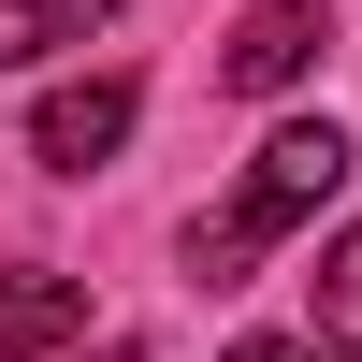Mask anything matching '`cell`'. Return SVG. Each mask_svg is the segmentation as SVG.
I'll use <instances>...</instances> for the list:
<instances>
[{
  "instance_id": "1",
  "label": "cell",
  "mask_w": 362,
  "mask_h": 362,
  "mask_svg": "<svg viewBox=\"0 0 362 362\" xmlns=\"http://www.w3.org/2000/svg\"><path fill=\"white\" fill-rule=\"evenodd\" d=\"M334 189H348V131H319V116H305V131H276V145L247 160V189L189 232V276H203V290H247V261L276 247L290 218H319Z\"/></svg>"
},
{
  "instance_id": "2",
  "label": "cell",
  "mask_w": 362,
  "mask_h": 362,
  "mask_svg": "<svg viewBox=\"0 0 362 362\" xmlns=\"http://www.w3.org/2000/svg\"><path fill=\"white\" fill-rule=\"evenodd\" d=\"M29 145H44L58 174H87V160H116V145H131V73H87V87H58V102L29 116Z\"/></svg>"
},
{
  "instance_id": "3",
  "label": "cell",
  "mask_w": 362,
  "mask_h": 362,
  "mask_svg": "<svg viewBox=\"0 0 362 362\" xmlns=\"http://www.w3.org/2000/svg\"><path fill=\"white\" fill-rule=\"evenodd\" d=\"M319 44H334V15H319V0H261V15L232 29L218 73H232V87H290V73H319Z\"/></svg>"
},
{
  "instance_id": "4",
  "label": "cell",
  "mask_w": 362,
  "mask_h": 362,
  "mask_svg": "<svg viewBox=\"0 0 362 362\" xmlns=\"http://www.w3.org/2000/svg\"><path fill=\"white\" fill-rule=\"evenodd\" d=\"M87 334V290L73 276H0V362H44Z\"/></svg>"
},
{
  "instance_id": "5",
  "label": "cell",
  "mask_w": 362,
  "mask_h": 362,
  "mask_svg": "<svg viewBox=\"0 0 362 362\" xmlns=\"http://www.w3.org/2000/svg\"><path fill=\"white\" fill-rule=\"evenodd\" d=\"M102 15H116V0H0V73H15V58H58V44H87Z\"/></svg>"
},
{
  "instance_id": "6",
  "label": "cell",
  "mask_w": 362,
  "mask_h": 362,
  "mask_svg": "<svg viewBox=\"0 0 362 362\" xmlns=\"http://www.w3.org/2000/svg\"><path fill=\"white\" fill-rule=\"evenodd\" d=\"M319 334L362 362V232H334V261H319Z\"/></svg>"
},
{
  "instance_id": "7",
  "label": "cell",
  "mask_w": 362,
  "mask_h": 362,
  "mask_svg": "<svg viewBox=\"0 0 362 362\" xmlns=\"http://www.w3.org/2000/svg\"><path fill=\"white\" fill-rule=\"evenodd\" d=\"M232 362H319V348H290V334H247V348H232Z\"/></svg>"
},
{
  "instance_id": "8",
  "label": "cell",
  "mask_w": 362,
  "mask_h": 362,
  "mask_svg": "<svg viewBox=\"0 0 362 362\" xmlns=\"http://www.w3.org/2000/svg\"><path fill=\"white\" fill-rule=\"evenodd\" d=\"M102 362H145V348H102Z\"/></svg>"
}]
</instances>
